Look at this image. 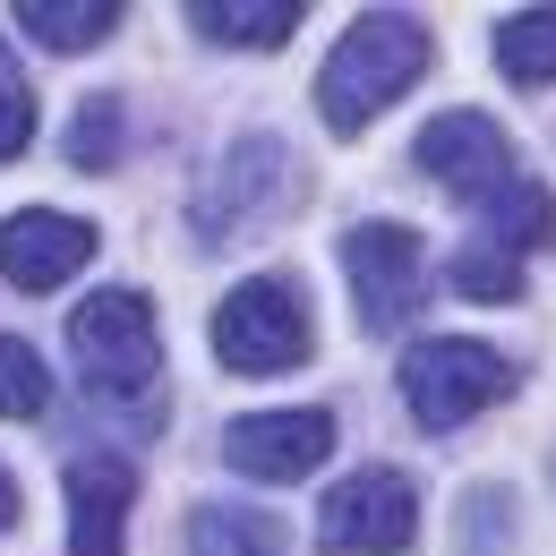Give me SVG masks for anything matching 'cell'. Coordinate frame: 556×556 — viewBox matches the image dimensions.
<instances>
[{
	"label": "cell",
	"mask_w": 556,
	"mask_h": 556,
	"mask_svg": "<svg viewBox=\"0 0 556 556\" xmlns=\"http://www.w3.org/2000/svg\"><path fill=\"white\" fill-rule=\"evenodd\" d=\"M43 403H52L43 351L17 343V334H0V419H43Z\"/></svg>",
	"instance_id": "obj_17"
},
{
	"label": "cell",
	"mask_w": 556,
	"mask_h": 556,
	"mask_svg": "<svg viewBox=\"0 0 556 556\" xmlns=\"http://www.w3.org/2000/svg\"><path fill=\"white\" fill-rule=\"evenodd\" d=\"M419 77H428V26L412 9H368V17H351V35L317 70V121L334 138H359L394 94H412Z\"/></svg>",
	"instance_id": "obj_1"
},
{
	"label": "cell",
	"mask_w": 556,
	"mask_h": 556,
	"mask_svg": "<svg viewBox=\"0 0 556 556\" xmlns=\"http://www.w3.org/2000/svg\"><path fill=\"white\" fill-rule=\"evenodd\" d=\"M9 522H17V480L0 471V531H9Z\"/></svg>",
	"instance_id": "obj_22"
},
{
	"label": "cell",
	"mask_w": 556,
	"mask_h": 556,
	"mask_svg": "<svg viewBox=\"0 0 556 556\" xmlns=\"http://www.w3.org/2000/svg\"><path fill=\"white\" fill-rule=\"evenodd\" d=\"M86 257H94V223H86V214L26 206V214L0 223V275L17 282V291H52V282H70Z\"/></svg>",
	"instance_id": "obj_10"
},
{
	"label": "cell",
	"mask_w": 556,
	"mask_h": 556,
	"mask_svg": "<svg viewBox=\"0 0 556 556\" xmlns=\"http://www.w3.org/2000/svg\"><path fill=\"white\" fill-rule=\"evenodd\" d=\"M70 359H77V377H86L94 403H154L163 334H154L146 291H94L70 317Z\"/></svg>",
	"instance_id": "obj_2"
},
{
	"label": "cell",
	"mask_w": 556,
	"mask_h": 556,
	"mask_svg": "<svg viewBox=\"0 0 556 556\" xmlns=\"http://www.w3.org/2000/svg\"><path fill=\"white\" fill-rule=\"evenodd\" d=\"M496 70L514 86H556V9H514L496 26Z\"/></svg>",
	"instance_id": "obj_16"
},
{
	"label": "cell",
	"mask_w": 556,
	"mask_h": 556,
	"mask_svg": "<svg viewBox=\"0 0 556 556\" xmlns=\"http://www.w3.org/2000/svg\"><path fill=\"white\" fill-rule=\"evenodd\" d=\"M70 556H121L129 540V505H138V471L121 454H70Z\"/></svg>",
	"instance_id": "obj_11"
},
{
	"label": "cell",
	"mask_w": 556,
	"mask_h": 556,
	"mask_svg": "<svg viewBox=\"0 0 556 556\" xmlns=\"http://www.w3.org/2000/svg\"><path fill=\"white\" fill-rule=\"evenodd\" d=\"M121 129H129V121H121V94H86L61 146H70L77 172H112V154H121Z\"/></svg>",
	"instance_id": "obj_18"
},
{
	"label": "cell",
	"mask_w": 556,
	"mask_h": 556,
	"mask_svg": "<svg viewBox=\"0 0 556 556\" xmlns=\"http://www.w3.org/2000/svg\"><path fill=\"white\" fill-rule=\"evenodd\" d=\"M180 17H189V35H206V43H231V52H275L282 35L300 26V0H189Z\"/></svg>",
	"instance_id": "obj_12"
},
{
	"label": "cell",
	"mask_w": 556,
	"mask_h": 556,
	"mask_svg": "<svg viewBox=\"0 0 556 556\" xmlns=\"http://www.w3.org/2000/svg\"><path fill=\"white\" fill-rule=\"evenodd\" d=\"M214 359L240 377H275L308 359V308L282 275H249L231 282V300L214 308Z\"/></svg>",
	"instance_id": "obj_5"
},
{
	"label": "cell",
	"mask_w": 556,
	"mask_h": 556,
	"mask_svg": "<svg viewBox=\"0 0 556 556\" xmlns=\"http://www.w3.org/2000/svg\"><path fill=\"white\" fill-rule=\"evenodd\" d=\"M454 291H471V300H522V257H505L488 240H463L454 249Z\"/></svg>",
	"instance_id": "obj_19"
},
{
	"label": "cell",
	"mask_w": 556,
	"mask_h": 556,
	"mask_svg": "<svg viewBox=\"0 0 556 556\" xmlns=\"http://www.w3.org/2000/svg\"><path fill=\"white\" fill-rule=\"evenodd\" d=\"M419 172L437 180V189H454L463 206H480L488 189H505L522 163H514V146H505V129L488 121V112H437L428 129H419Z\"/></svg>",
	"instance_id": "obj_9"
},
{
	"label": "cell",
	"mask_w": 556,
	"mask_h": 556,
	"mask_svg": "<svg viewBox=\"0 0 556 556\" xmlns=\"http://www.w3.org/2000/svg\"><path fill=\"white\" fill-rule=\"evenodd\" d=\"M17 26L43 52H94L103 35H121V0H17Z\"/></svg>",
	"instance_id": "obj_14"
},
{
	"label": "cell",
	"mask_w": 556,
	"mask_h": 556,
	"mask_svg": "<svg viewBox=\"0 0 556 556\" xmlns=\"http://www.w3.org/2000/svg\"><path fill=\"white\" fill-rule=\"evenodd\" d=\"M419 540V488L403 471H351L317 505V548L326 556H403Z\"/></svg>",
	"instance_id": "obj_6"
},
{
	"label": "cell",
	"mask_w": 556,
	"mask_h": 556,
	"mask_svg": "<svg viewBox=\"0 0 556 556\" xmlns=\"http://www.w3.org/2000/svg\"><path fill=\"white\" fill-rule=\"evenodd\" d=\"M326 454H334V419L326 412H249V419L223 428V463L257 488L308 480Z\"/></svg>",
	"instance_id": "obj_8"
},
{
	"label": "cell",
	"mask_w": 556,
	"mask_h": 556,
	"mask_svg": "<svg viewBox=\"0 0 556 556\" xmlns=\"http://www.w3.org/2000/svg\"><path fill=\"white\" fill-rule=\"evenodd\" d=\"M189 556H282V522L249 505H189Z\"/></svg>",
	"instance_id": "obj_15"
},
{
	"label": "cell",
	"mask_w": 556,
	"mask_h": 556,
	"mask_svg": "<svg viewBox=\"0 0 556 556\" xmlns=\"http://www.w3.org/2000/svg\"><path fill=\"white\" fill-rule=\"evenodd\" d=\"M35 146V94H26V70H17V52L0 43V163H17Z\"/></svg>",
	"instance_id": "obj_21"
},
{
	"label": "cell",
	"mask_w": 556,
	"mask_h": 556,
	"mask_svg": "<svg viewBox=\"0 0 556 556\" xmlns=\"http://www.w3.org/2000/svg\"><path fill=\"white\" fill-rule=\"evenodd\" d=\"M471 214L488 223V249H505V257H522V249H556V198L531 180V172H514L505 189H488Z\"/></svg>",
	"instance_id": "obj_13"
},
{
	"label": "cell",
	"mask_w": 556,
	"mask_h": 556,
	"mask_svg": "<svg viewBox=\"0 0 556 556\" xmlns=\"http://www.w3.org/2000/svg\"><path fill=\"white\" fill-rule=\"evenodd\" d=\"M343 275H351V308L368 334H394L419 317L428 291V257H419L412 223H351L343 231Z\"/></svg>",
	"instance_id": "obj_7"
},
{
	"label": "cell",
	"mask_w": 556,
	"mask_h": 556,
	"mask_svg": "<svg viewBox=\"0 0 556 556\" xmlns=\"http://www.w3.org/2000/svg\"><path fill=\"white\" fill-rule=\"evenodd\" d=\"M514 394V359L505 351L471 343V334H428V343L403 351V403H412L419 428H463V419H480L488 403H505Z\"/></svg>",
	"instance_id": "obj_4"
},
{
	"label": "cell",
	"mask_w": 556,
	"mask_h": 556,
	"mask_svg": "<svg viewBox=\"0 0 556 556\" xmlns=\"http://www.w3.org/2000/svg\"><path fill=\"white\" fill-rule=\"evenodd\" d=\"M514 540V496L505 488H471L463 496V556H505Z\"/></svg>",
	"instance_id": "obj_20"
},
{
	"label": "cell",
	"mask_w": 556,
	"mask_h": 556,
	"mask_svg": "<svg viewBox=\"0 0 556 556\" xmlns=\"http://www.w3.org/2000/svg\"><path fill=\"white\" fill-rule=\"evenodd\" d=\"M291 198H300V154L282 138H231L223 163H214L206 180H198V198H189V231H198L206 249H231L240 231L291 214Z\"/></svg>",
	"instance_id": "obj_3"
}]
</instances>
